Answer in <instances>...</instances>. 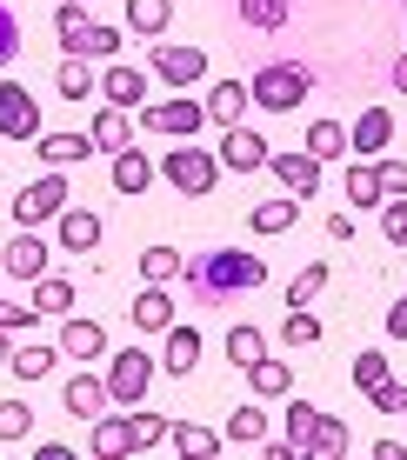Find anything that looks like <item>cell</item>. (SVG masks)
Masks as SVG:
<instances>
[{
	"label": "cell",
	"mask_w": 407,
	"mask_h": 460,
	"mask_svg": "<svg viewBox=\"0 0 407 460\" xmlns=\"http://www.w3.org/2000/svg\"><path fill=\"white\" fill-rule=\"evenodd\" d=\"M54 93H60V101H93V93H101V74H93L87 67V60H60V74H54Z\"/></svg>",
	"instance_id": "cell-27"
},
{
	"label": "cell",
	"mask_w": 407,
	"mask_h": 460,
	"mask_svg": "<svg viewBox=\"0 0 407 460\" xmlns=\"http://www.w3.org/2000/svg\"><path fill=\"white\" fill-rule=\"evenodd\" d=\"M387 341H407V294L387 307Z\"/></svg>",
	"instance_id": "cell-50"
},
{
	"label": "cell",
	"mask_w": 407,
	"mask_h": 460,
	"mask_svg": "<svg viewBox=\"0 0 407 460\" xmlns=\"http://www.w3.org/2000/svg\"><path fill=\"white\" fill-rule=\"evenodd\" d=\"M67 200H74V194H67V173L47 167L40 181H27L21 194H13V220H21V227H47V220L67 208Z\"/></svg>",
	"instance_id": "cell-6"
},
{
	"label": "cell",
	"mask_w": 407,
	"mask_h": 460,
	"mask_svg": "<svg viewBox=\"0 0 407 460\" xmlns=\"http://www.w3.org/2000/svg\"><path fill=\"white\" fill-rule=\"evenodd\" d=\"M367 401L381 407V414H407V387H401V380H381V387H374Z\"/></svg>",
	"instance_id": "cell-47"
},
{
	"label": "cell",
	"mask_w": 407,
	"mask_h": 460,
	"mask_svg": "<svg viewBox=\"0 0 407 460\" xmlns=\"http://www.w3.org/2000/svg\"><path fill=\"white\" fill-rule=\"evenodd\" d=\"M0 267H7L13 280H40V274H47V241H40L34 227H21V234L7 241V253H0Z\"/></svg>",
	"instance_id": "cell-15"
},
{
	"label": "cell",
	"mask_w": 407,
	"mask_h": 460,
	"mask_svg": "<svg viewBox=\"0 0 407 460\" xmlns=\"http://www.w3.org/2000/svg\"><path fill=\"white\" fill-rule=\"evenodd\" d=\"M294 220H301V200H261V208H247V227H254V234H288L294 227Z\"/></svg>",
	"instance_id": "cell-30"
},
{
	"label": "cell",
	"mask_w": 407,
	"mask_h": 460,
	"mask_svg": "<svg viewBox=\"0 0 407 460\" xmlns=\"http://www.w3.org/2000/svg\"><path fill=\"white\" fill-rule=\"evenodd\" d=\"M161 367L167 374H194L200 367V327H167V354H161Z\"/></svg>",
	"instance_id": "cell-25"
},
{
	"label": "cell",
	"mask_w": 407,
	"mask_h": 460,
	"mask_svg": "<svg viewBox=\"0 0 407 460\" xmlns=\"http://www.w3.org/2000/svg\"><path fill=\"white\" fill-rule=\"evenodd\" d=\"M241 21L274 34V27H288V0H241Z\"/></svg>",
	"instance_id": "cell-42"
},
{
	"label": "cell",
	"mask_w": 407,
	"mask_h": 460,
	"mask_svg": "<svg viewBox=\"0 0 407 460\" xmlns=\"http://www.w3.org/2000/svg\"><path fill=\"white\" fill-rule=\"evenodd\" d=\"M60 401H67V414H81V420H93L101 407H114V401H107V380H101V374H74L67 387H60Z\"/></svg>",
	"instance_id": "cell-21"
},
{
	"label": "cell",
	"mask_w": 407,
	"mask_h": 460,
	"mask_svg": "<svg viewBox=\"0 0 407 460\" xmlns=\"http://www.w3.org/2000/svg\"><path fill=\"white\" fill-rule=\"evenodd\" d=\"M247 107H254L247 81H214V93H208V120H214V127H241Z\"/></svg>",
	"instance_id": "cell-18"
},
{
	"label": "cell",
	"mask_w": 407,
	"mask_h": 460,
	"mask_svg": "<svg viewBox=\"0 0 407 460\" xmlns=\"http://www.w3.org/2000/svg\"><path fill=\"white\" fill-rule=\"evenodd\" d=\"M167 440V414H128V454H154Z\"/></svg>",
	"instance_id": "cell-34"
},
{
	"label": "cell",
	"mask_w": 407,
	"mask_h": 460,
	"mask_svg": "<svg viewBox=\"0 0 407 460\" xmlns=\"http://www.w3.org/2000/svg\"><path fill=\"white\" fill-rule=\"evenodd\" d=\"M34 321H40L34 300H27V307H7V300H0V327H13V334H21V327H34Z\"/></svg>",
	"instance_id": "cell-49"
},
{
	"label": "cell",
	"mask_w": 407,
	"mask_h": 460,
	"mask_svg": "<svg viewBox=\"0 0 407 460\" xmlns=\"http://www.w3.org/2000/svg\"><path fill=\"white\" fill-rule=\"evenodd\" d=\"M174 21V0H128V34L134 40H161Z\"/></svg>",
	"instance_id": "cell-23"
},
{
	"label": "cell",
	"mask_w": 407,
	"mask_h": 460,
	"mask_svg": "<svg viewBox=\"0 0 407 460\" xmlns=\"http://www.w3.org/2000/svg\"><path fill=\"white\" fill-rule=\"evenodd\" d=\"M81 7H87V0H81Z\"/></svg>",
	"instance_id": "cell-56"
},
{
	"label": "cell",
	"mask_w": 407,
	"mask_h": 460,
	"mask_svg": "<svg viewBox=\"0 0 407 460\" xmlns=\"http://www.w3.org/2000/svg\"><path fill=\"white\" fill-rule=\"evenodd\" d=\"M387 140H394V114H387V107H367V114L348 127V154L354 161H381Z\"/></svg>",
	"instance_id": "cell-11"
},
{
	"label": "cell",
	"mask_w": 407,
	"mask_h": 460,
	"mask_svg": "<svg viewBox=\"0 0 407 460\" xmlns=\"http://www.w3.org/2000/svg\"><path fill=\"white\" fill-rule=\"evenodd\" d=\"M280 341H288V347H321V314H314V307H288Z\"/></svg>",
	"instance_id": "cell-39"
},
{
	"label": "cell",
	"mask_w": 407,
	"mask_h": 460,
	"mask_svg": "<svg viewBox=\"0 0 407 460\" xmlns=\"http://www.w3.org/2000/svg\"><path fill=\"white\" fill-rule=\"evenodd\" d=\"M374 460H407V447L401 440H374Z\"/></svg>",
	"instance_id": "cell-53"
},
{
	"label": "cell",
	"mask_w": 407,
	"mask_h": 460,
	"mask_svg": "<svg viewBox=\"0 0 407 460\" xmlns=\"http://www.w3.org/2000/svg\"><path fill=\"white\" fill-rule=\"evenodd\" d=\"M34 307H40V321H47V314H54V321L74 314V280L67 274H40L34 280Z\"/></svg>",
	"instance_id": "cell-31"
},
{
	"label": "cell",
	"mask_w": 407,
	"mask_h": 460,
	"mask_svg": "<svg viewBox=\"0 0 407 460\" xmlns=\"http://www.w3.org/2000/svg\"><path fill=\"white\" fill-rule=\"evenodd\" d=\"M21 60V21H13V7L0 0V67H13Z\"/></svg>",
	"instance_id": "cell-46"
},
{
	"label": "cell",
	"mask_w": 407,
	"mask_h": 460,
	"mask_svg": "<svg viewBox=\"0 0 407 460\" xmlns=\"http://www.w3.org/2000/svg\"><path fill=\"white\" fill-rule=\"evenodd\" d=\"M261 354H268V341H261V327H247V321H241V327H227V360H234V367H241V374L254 367Z\"/></svg>",
	"instance_id": "cell-35"
},
{
	"label": "cell",
	"mask_w": 407,
	"mask_h": 460,
	"mask_svg": "<svg viewBox=\"0 0 407 460\" xmlns=\"http://www.w3.org/2000/svg\"><path fill=\"white\" fill-rule=\"evenodd\" d=\"M268 114H294V107L314 93V67H301V60H268V67H254V81H247Z\"/></svg>",
	"instance_id": "cell-3"
},
{
	"label": "cell",
	"mask_w": 407,
	"mask_h": 460,
	"mask_svg": "<svg viewBox=\"0 0 407 460\" xmlns=\"http://www.w3.org/2000/svg\"><path fill=\"white\" fill-rule=\"evenodd\" d=\"M327 241H354V214H327Z\"/></svg>",
	"instance_id": "cell-51"
},
{
	"label": "cell",
	"mask_w": 407,
	"mask_h": 460,
	"mask_svg": "<svg viewBox=\"0 0 407 460\" xmlns=\"http://www.w3.org/2000/svg\"><path fill=\"white\" fill-rule=\"evenodd\" d=\"M54 34H60V47H67L74 60H114L120 54V27H107V21H93V13L81 7V0H67V7L54 13Z\"/></svg>",
	"instance_id": "cell-2"
},
{
	"label": "cell",
	"mask_w": 407,
	"mask_h": 460,
	"mask_svg": "<svg viewBox=\"0 0 407 460\" xmlns=\"http://www.w3.org/2000/svg\"><path fill=\"white\" fill-rule=\"evenodd\" d=\"M54 234H60V247H67V253H93V247H101V214L60 208V214H54Z\"/></svg>",
	"instance_id": "cell-16"
},
{
	"label": "cell",
	"mask_w": 407,
	"mask_h": 460,
	"mask_svg": "<svg viewBox=\"0 0 407 460\" xmlns=\"http://www.w3.org/2000/svg\"><path fill=\"white\" fill-rule=\"evenodd\" d=\"M348 200H354V208H381V173H374V161H354L348 167Z\"/></svg>",
	"instance_id": "cell-38"
},
{
	"label": "cell",
	"mask_w": 407,
	"mask_h": 460,
	"mask_svg": "<svg viewBox=\"0 0 407 460\" xmlns=\"http://www.w3.org/2000/svg\"><path fill=\"white\" fill-rule=\"evenodd\" d=\"M247 387H254V401H288L294 367H288V360H268V354H261L254 367H247Z\"/></svg>",
	"instance_id": "cell-24"
},
{
	"label": "cell",
	"mask_w": 407,
	"mask_h": 460,
	"mask_svg": "<svg viewBox=\"0 0 407 460\" xmlns=\"http://www.w3.org/2000/svg\"><path fill=\"white\" fill-rule=\"evenodd\" d=\"M221 154H208V147H167V161H161V181L167 187H181L187 200H208L214 187H221Z\"/></svg>",
	"instance_id": "cell-4"
},
{
	"label": "cell",
	"mask_w": 407,
	"mask_h": 460,
	"mask_svg": "<svg viewBox=\"0 0 407 460\" xmlns=\"http://www.w3.org/2000/svg\"><path fill=\"white\" fill-rule=\"evenodd\" d=\"M181 267H187L181 247H147V253H140V280H161V288H167V280H181Z\"/></svg>",
	"instance_id": "cell-36"
},
{
	"label": "cell",
	"mask_w": 407,
	"mask_h": 460,
	"mask_svg": "<svg viewBox=\"0 0 407 460\" xmlns=\"http://www.w3.org/2000/svg\"><path fill=\"white\" fill-rule=\"evenodd\" d=\"M327 274H334V267H327V261H314V267H301V274L288 280V307H314V294L327 288Z\"/></svg>",
	"instance_id": "cell-40"
},
{
	"label": "cell",
	"mask_w": 407,
	"mask_h": 460,
	"mask_svg": "<svg viewBox=\"0 0 407 460\" xmlns=\"http://www.w3.org/2000/svg\"><path fill=\"white\" fill-rule=\"evenodd\" d=\"M147 87H154V74H140V67H101V101L107 107H147Z\"/></svg>",
	"instance_id": "cell-13"
},
{
	"label": "cell",
	"mask_w": 407,
	"mask_h": 460,
	"mask_svg": "<svg viewBox=\"0 0 407 460\" xmlns=\"http://www.w3.org/2000/svg\"><path fill=\"white\" fill-rule=\"evenodd\" d=\"M381 380H394V374H387V354H381V347H361V354H354V387L374 394Z\"/></svg>",
	"instance_id": "cell-41"
},
{
	"label": "cell",
	"mask_w": 407,
	"mask_h": 460,
	"mask_svg": "<svg viewBox=\"0 0 407 460\" xmlns=\"http://www.w3.org/2000/svg\"><path fill=\"white\" fill-rule=\"evenodd\" d=\"M314 414H321L314 401H288V440H294V447H307V440H314Z\"/></svg>",
	"instance_id": "cell-44"
},
{
	"label": "cell",
	"mask_w": 407,
	"mask_h": 460,
	"mask_svg": "<svg viewBox=\"0 0 407 460\" xmlns=\"http://www.w3.org/2000/svg\"><path fill=\"white\" fill-rule=\"evenodd\" d=\"M181 280L200 300H234V294L268 288V261H261V253H241V247H214V253H194V261L181 267Z\"/></svg>",
	"instance_id": "cell-1"
},
{
	"label": "cell",
	"mask_w": 407,
	"mask_h": 460,
	"mask_svg": "<svg viewBox=\"0 0 407 460\" xmlns=\"http://www.w3.org/2000/svg\"><path fill=\"white\" fill-rule=\"evenodd\" d=\"M0 140H27V147L40 140V101H34V87L0 81Z\"/></svg>",
	"instance_id": "cell-7"
},
{
	"label": "cell",
	"mask_w": 407,
	"mask_h": 460,
	"mask_svg": "<svg viewBox=\"0 0 407 460\" xmlns=\"http://www.w3.org/2000/svg\"><path fill=\"white\" fill-rule=\"evenodd\" d=\"M147 187H154L147 147H120V154H114V194H147Z\"/></svg>",
	"instance_id": "cell-22"
},
{
	"label": "cell",
	"mask_w": 407,
	"mask_h": 460,
	"mask_svg": "<svg viewBox=\"0 0 407 460\" xmlns=\"http://www.w3.org/2000/svg\"><path fill=\"white\" fill-rule=\"evenodd\" d=\"M87 454H93V460H107V454H128V414H93Z\"/></svg>",
	"instance_id": "cell-29"
},
{
	"label": "cell",
	"mask_w": 407,
	"mask_h": 460,
	"mask_svg": "<svg viewBox=\"0 0 407 460\" xmlns=\"http://www.w3.org/2000/svg\"><path fill=\"white\" fill-rule=\"evenodd\" d=\"M221 167L227 173H261V167H268V140H261L254 134V127H221Z\"/></svg>",
	"instance_id": "cell-10"
},
{
	"label": "cell",
	"mask_w": 407,
	"mask_h": 460,
	"mask_svg": "<svg viewBox=\"0 0 407 460\" xmlns=\"http://www.w3.org/2000/svg\"><path fill=\"white\" fill-rule=\"evenodd\" d=\"M387 81H394V93H407V54L394 60V67H387Z\"/></svg>",
	"instance_id": "cell-54"
},
{
	"label": "cell",
	"mask_w": 407,
	"mask_h": 460,
	"mask_svg": "<svg viewBox=\"0 0 407 460\" xmlns=\"http://www.w3.org/2000/svg\"><path fill=\"white\" fill-rule=\"evenodd\" d=\"M381 234L394 247H407V194H394V200H381Z\"/></svg>",
	"instance_id": "cell-45"
},
{
	"label": "cell",
	"mask_w": 407,
	"mask_h": 460,
	"mask_svg": "<svg viewBox=\"0 0 407 460\" xmlns=\"http://www.w3.org/2000/svg\"><path fill=\"white\" fill-rule=\"evenodd\" d=\"M268 173L288 187L294 200H314L321 194V161H314V154H268Z\"/></svg>",
	"instance_id": "cell-12"
},
{
	"label": "cell",
	"mask_w": 407,
	"mask_h": 460,
	"mask_svg": "<svg viewBox=\"0 0 407 460\" xmlns=\"http://www.w3.org/2000/svg\"><path fill=\"white\" fill-rule=\"evenodd\" d=\"M307 154H314L321 167L341 161V154H348V127H341V120H314V127H307Z\"/></svg>",
	"instance_id": "cell-33"
},
{
	"label": "cell",
	"mask_w": 407,
	"mask_h": 460,
	"mask_svg": "<svg viewBox=\"0 0 407 460\" xmlns=\"http://www.w3.org/2000/svg\"><path fill=\"white\" fill-rule=\"evenodd\" d=\"M60 354L67 360H101L107 354V327L81 321V314H60Z\"/></svg>",
	"instance_id": "cell-14"
},
{
	"label": "cell",
	"mask_w": 407,
	"mask_h": 460,
	"mask_svg": "<svg viewBox=\"0 0 407 460\" xmlns=\"http://www.w3.org/2000/svg\"><path fill=\"white\" fill-rule=\"evenodd\" d=\"M374 173H381V194H387V200L407 194V161H374Z\"/></svg>",
	"instance_id": "cell-48"
},
{
	"label": "cell",
	"mask_w": 407,
	"mask_h": 460,
	"mask_svg": "<svg viewBox=\"0 0 407 460\" xmlns=\"http://www.w3.org/2000/svg\"><path fill=\"white\" fill-rule=\"evenodd\" d=\"M87 140H93L101 154H120V147L134 140V120H128V107H107V101H101V114L87 120Z\"/></svg>",
	"instance_id": "cell-19"
},
{
	"label": "cell",
	"mask_w": 407,
	"mask_h": 460,
	"mask_svg": "<svg viewBox=\"0 0 407 460\" xmlns=\"http://www.w3.org/2000/svg\"><path fill=\"white\" fill-rule=\"evenodd\" d=\"M34 434V407L27 401H0V440H27Z\"/></svg>",
	"instance_id": "cell-43"
},
{
	"label": "cell",
	"mask_w": 407,
	"mask_h": 460,
	"mask_svg": "<svg viewBox=\"0 0 407 460\" xmlns=\"http://www.w3.org/2000/svg\"><path fill=\"white\" fill-rule=\"evenodd\" d=\"M301 447H294V440H261V460H294Z\"/></svg>",
	"instance_id": "cell-52"
},
{
	"label": "cell",
	"mask_w": 407,
	"mask_h": 460,
	"mask_svg": "<svg viewBox=\"0 0 407 460\" xmlns=\"http://www.w3.org/2000/svg\"><path fill=\"white\" fill-rule=\"evenodd\" d=\"M54 360H67V354H60V341H54V347H13L7 367L21 374V380H47V367H54Z\"/></svg>",
	"instance_id": "cell-37"
},
{
	"label": "cell",
	"mask_w": 407,
	"mask_h": 460,
	"mask_svg": "<svg viewBox=\"0 0 407 460\" xmlns=\"http://www.w3.org/2000/svg\"><path fill=\"white\" fill-rule=\"evenodd\" d=\"M167 447L187 454V460H214V454H221V434L200 427V420H167Z\"/></svg>",
	"instance_id": "cell-20"
},
{
	"label": "cell",
	"mask_w": 407,
	"mask_h": 460,
	"mask_svg": "<svg viewBox=\"0 0 407 460\" xmlns=\"http://www.w3.org/2000/svg\"><path fill=\"white\" fill-rule=\"evenodd\" d=\"M13 360V327H0V367Z\"/></svg>",
	"instance_id": "cell-55"
},
{
	"label": "cell",
	"mask_w": 407,
	"mask_h": 460,
	"mask_svg": "<svg viewBox=\"0 0 407 460\" xmlns=\"http://www.w3.org/2000/svg\"><path fill=\"white\" fill-rule=\"evenodd\" d=\"M134 327H140V334H167V327H174V300H167V288H161V280H147V288H140L134 294Z\"/></svg>",
	"instance_id": "cell-17"
},
{
	"label": "cell",
	"mask_w": 407,
	"mask_h": 460,
	"mask_svg": "<svg viewBox=\"0 0 407 460\" xmlns=\"http://www.w3.org/2000/svg\"><path fill=\"white\" fill-rule=\"evenodd\" d=\"M140 127H147V134L194 140L200 127H208V107H200V101H147V107H140Z\"/></svg>",
	"instance_id": "cell-8"
},
{
	"label": "cell",
	"mask_w": 407,
	"mask_h": 460,
	"mask_svg": "<svg viewBox=\"0 0 407 460\" xmlns=\"http://www.w3.org/2000/svg\"><path fill=\"white\" fill-rule=\"evenodd\" d=\"M227 440H234V447H261V440H268V414H261V401H247V407H234V414H227Z\"/></svg>",
	"instance_id": "cell-32"
},
{
	"label": "cell",
	"mask_w": 407,
	"mask_h": 460,
	"mask_svg": "<svg viewBox=\"0 0 407 460\" xmlns=\"http://www.w3.org/2000/svg\"><path fill=\"white\" fill-rule=\"evenodd\" d=\"M34 154H40L47 167H74V161H87V154H93V140L87 134H40Z\"/></svg>",
	"instance_id": "cell-28"
},
{
	"label": "cell",
	"mask_w": 407,
	"mask_h": 460,
	"mask_svg": "<svg viewBox=\"0 0 407 460\" xmlns=\"http://www.w3.org/2000/svg\"><path fill=\"white\" fill-rule=\"evenodd\" d=\"M107 401L114 407H140L147 401V387H154V360L140 354V347H120V354H107Z\"/></svg>",
	"instance_id": "cell-5"
},
{
	"label": "cell",
	"mask_w": 407,
	"mask_h": 460,
	"mask_svg": "<svg viewBox=\"0 0 407 460\" xmlns=\"http://www.w3.org/2000/svg\"><path fill=\"white\" fill-rule=\"evenodd\" d=\"M354 440H348V420L341 414H314V440H307L301 454H314V460H341Z\"/></svg>",
	"instance_id": "cell-26"
},
{
	"label": "cell",
	"mask_w": 407,
	"mask_h": 460,
	"mask_svg": "<svg viewBox=\"0 0 407 460\" xmlns=\"http://www.w3.org/2000/svg\"><path fill=\"white\" fill-rule=\"evenodd\" d=\"M154 81H167V87H194L200 74H208V47H154Z\"/></svg>",
	"instance_id": "cell-9"
}]
</instances>
